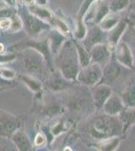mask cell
<instances>
[{"label":"cell","mask_w":135,"mask_h":151,"mask_svg":"<svg viewBox=\"0 0 135 151\" xmlns=\"http://www.w3.org/2000/svg\"><path fill=\"white\" fill-rule=\"evenodd\" d=\"M29 11H30V13H32L33 15H35L36 17L45 19V20L48 21L50 23H51V21L56 17L48 9H45V8H43V7H40L38 5H32V4H31L30 7H29Z\"/></svg>","instance_id":"obj_3"},{"label":"cell","mask_w":135,"mask_h":151,"mask_svg":"<svg viewBox=\"0 0 135 151\" xmlns=\"http://www.w3.org/2000/svg\"><path fill=\"white\" fill-rule=\"evenodd\" d=\"M127 3H128V0H114L111 7L113 10L116 11V10H119V9L124 8V7L127 5Z\"/></svg>","instance_id":"obj_7"},{"label":"cell","mask_w":135,"mask_h":151,"mask_svg":"<svg viewBox=\"0 0 135 151\" xmlns=\"http://www.w3.org/2000/svg\"><path fill=\"white\" fill-rule=\"evenodd\" d=\"M125 27H126V24L125 23H120L118 25H116V27L114 28L113 32L110 35V38L112 40V43H117V41L119 40V37L121 36V33L124 31Z\"/></svg>","instance_id":"obj_5"},{"label":"cell","mask_w":135,"mask_h":151,"mask_svg":"<svg viewBox=\"0 0 135 151\" xmlns=\"http://www.w3.org/2000/svg\"><path fill=\"white\" fill-rule=\"evenodd\" d=\"M38 1V3L40 4H45L46 3V0H36Z\"/></svg>","instance_id":"obj_13"},{"label":"cell","mask_w":135,"mask_h":151,"mask_svg":"<svg viewBox=\"0 0 135 151\" xmlns=\"http://www.w3.org/2000/svg\"><path fill=\"white\" fill-rule=\"evenodd\" d=\"M122 109H123V103H122V101L118 96L110 97L106 106H105L106 112L111 114V115H116V114L122 111Z\"/></svg>","instance_id":"obj_2"},{"label":"cell","mask_w":135,"mask_h":151,"mask_svg":"<svg viewBox=\"0 0 135 151\" xmlns=\"http://www.w3.org/2000/svg\"><path fill=\"white\" fill-rule=\"evenodd\" d=\"M78 50H79V57L81 58V64L84 65V67H86V65H88V63H89V55H88V53L82 47H79Z\"/></svg>","instance_id":"obj_8"},{"label":"cell","mask_w":135,"mask_h":151,"mask_svg":"<svg viewBox=\"0 0 135 151\" xmlns=\"http://www.w3.org/2000/svg\"><path fill=\"white\" fill-rule=\"evenodd\" d=\"M1 75L3 76L5 79H12V78H14V76H15L13 70H11L9 69H3L1 72Z\"/></svg>","instance_id":"obj_10"},{"label":"cell","mask_w":135,"mask_h":151,"mask_svg":"<svg viewBox=\"0 0 135 151\" xmlns=\"http://www.w3.org/2000/svg\"><path fill=\"white\" fill-rule=\"evenodd\" d=\"M119 22L118 19H116V17H107L105 18V20L102 23V27L104 29H111L112 27L117 25V23Z\"/></svg>","instance_id":"obj_6"},{"label":"cell","mask_w":135,"mask_h":151,"mask_svg":"<svg viewBox=\"0 0 135 151\" xmlns=\"http://www.w3.org/2000/svg\"><path fill=\"white\" fill-rule=\"evenodd\" d=\"M119 52H118V60L121 63L122 65H126V67L132 68V64H133V58H132L131 52L128 48L125 43H122L119 47Z\"/></svg>","instance_id":"obj_1"},{"label":"cell","mask_w":135,"mask_h":151,"mask_svg":"<svg viewBox=\"0 0 135 151\" xmlns=\"http://www.w3.org/2000/svg\"><path fill=\"white\" fill-rule=\"evenodd\" d=\"M12 20L10 18H5L0 20V28L1 29H8L11 27Z\"/></svg>","instance_id":"obj_9"},{"label":"cell","mask_w":135,"mask_h":151,"mask_svg":"<svg viewBox=\"0 0 135 151\" xmlns=\"http://www.w3.org/2000/svg\"><path fill=\"white\" fill-rule=\"evenodd\" d=\"M16 2H18L19 4H28V5H31L33 3V0H16Z\"/></svg>","instance_id":"obj_12"},{"label":"cell","mask_w":135,"mask_h":151,"mask_svg":"<svg viewBox=\"0 0 135 151\" xmlns=\"http://www.w3.org/2000/svg\"><path fill=\"white\" fill-rule=\"evenodd\" d=\"M88 73V77H80V80L82 81L84 84H89V85H92V84H95L96 82L99 80L100 76H101V70L98 68L97 65H94L93 68H91L88 70H86Z\"/></svg>","instance_id":"obj_4"},{"label":"cell","mask_w":135,"mask_h":151,"mask_svg":"<svg viewBox=\"0 0 135 151\" xmlns=\"http://www.w3.org/2000/svg\"><path fill=\"white\" fill-rule=\"evenodd\" d=\"M3 50H4V47L1 45V43H0V53L3 52Z\"/></svg>","instance_id":"obj_14"},{"label":"cell","mask_w":135,"mask_h":151,"mask_svg":"<svg viewBox=\"0 0 135 151\" xmlns=\"http://www.w3.org/2000/svg\"><path fill=\"white\" fill-rule=\"evenodd\" d=\"M45 136H43V134H40V133L38 134V135H36V137H35V144L40 146V145L45 144Z\"/></svg>","instance_id":"obj_11"}]
</instances>
